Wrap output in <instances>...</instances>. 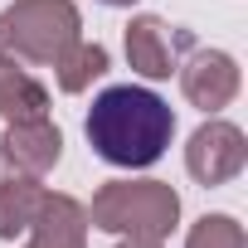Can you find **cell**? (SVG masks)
Wrapping results in <instances>:
<instances>
[{"label": "cell", "mask_w": 248, "mask_h": 248, "mask_svg": "<svg viewBox=\"0 0 248 248\" xmlns=\"http://www.w3.org/2000/svg\"><path fill=\"white\" fill-rule=\"evenodd\" d=\"M0 117L5 122L49 117V88L30 68H20L10 54H0Z\"/></svg>", "instance_id": "obj_9"}, {"label": "cell", "mask_w": 248, "mask_h": 248, "mask_svg": "<svg viewBox=\"0 0 248 248\" xmlns=\"http://www.w3.org/2000/svg\"><path fill=\"white\" fill-rule=\"evenodd\" d=\"M5 175H10V166H5V156H0V180H5Z\"/></svg>", "instance_id": "obj_15"}, {"label": "cell", "mask_w": 248, "mask_h": 248, "mask_svg": "<svg viewBox=\"0 0 248 248\" xmlns=\"http://www.w3.org/2000/svg\"><path fill=\"white\" fill-rule=\"evenodd\" d=\"M190 49H195V34L161 15H132V25H127V63H132V73H141L151 83H166Z\"/></svg>", "instance_id": "obj_4"}, {"label": "cell", "mask_w": 248, "mask_h": 248, "mask_svg": "<svg viewBox=\"0 0 248 248\" xmlns=\"http://www.w3.org/2000/svg\"><path fill=\"white\" fill-rule=\"evenodd\" d=\"M97 5H117L122 10V5H137V0H97Z\"/></svg>", "instance_id": "obj_14"}, {"label": "cell", "mask_w": 248, "mask_h": 248, "mask_svg": "<svg viewBox=\"0 0 248 248\" xmlns=\"http://www.w3.org/2000/svg\"><path fill=\"white\" fill-rule=\"evenodd\" d=\"M243 161H248V141H243V132L233 127V122H224V117H209L204 127H195V137L185 146V170L204 190L229 185L243 170Z\"/></svg>", "instance_id": "obj_5"}, {"label": "cell", "mask_w": 248, "mask_h": 248, "mask_svg": "<svg viewBox=\"0 0 248 248\" xmlns=\"http://www.w3.org/2000/svg\"><path fill=\"white\" fill-rule=\"evenodd\" d=\"M88 224L117 238H170V229L180 224V195L166 180H107L93 204H88Z\"/></svg>", "instance_id": "obj_2"}, {"label": "cell", "mask_w": 248, "mask_h": 248, "mask_svg": "<svg viewBox=\"0 0 248 248\" xmlns=\"http://www.w3.org/2000/svg\"><path fill=\"white\" fill-rule=\"evenodd\" d=\"M185 248H248V238H243V224L233 214H204L190 224Z\"/></svg>", "instance_id": "obj_12"}, {"label": "cell", "mask_w": 248, "mask_h": 248, "mask_svg": "<svg viewBox=\"0 0 248 248\" xmlns=\"http://www.w3.org/2000/svg\"><path fill=\"white\" fill-rule=\"evenodd\" d=\"M88 204L83 200H73V195H63V190H44V200H39V214H34V224L25 229L30 233V243L25 248H88Z\"/></svg>", "instance_id": "obj_8"}, {"label": "cell", "mask_w": 248, "mask_h": 248, "mask_svg": "<svg viewBox=\"0 0 248 248\" xmlns=\"http://www.w3.org/2000/svg\"><path fill=\"white\" fill-rule=\"evenodd\" d=\"M175 73H180L185 102L200 107V112H209V117L224 112V107L238 97V63H233V54H224V49H190Z\"/></svg>", "instance_id": "obj_6"}, {"label": "cell", "mask_w": 248, "mask_h": 248, "mask_svg": "<svg viewBox=\"0 0 248 248\" xmlns=\"http://www.w3.org/2000/svg\"><path fill=\"white\" fill-rule=\"evenodd\" d=\"M39 200H44L39 175H20V170H10L5 180H0V243H5V238H20V233L34 224Z\"/></svg>", "instance_id": "obj_10"}, {"label": "cell", "mask_w": 248, "mask_h": 248, "mask_svg": "<svg viewBox=\"0 0 248 248\" xmlns=\"http://www.w3.org/2000/svg\"><path fill=\"white\" fill-rule=\"evenodd\" d=\"M102 73H107V49H102L97 39H78V44L54 63V78H59L63 93H88Z\"/></svg>", "instance_id": "obj_11"}, {"label": "cell", "mask_w": 248, "mask_h": 248, "mask_svg": "<svg viewBox=\"0 0 248 248\" xmlns=\"http://www.w3.org/2000/svg\"><path fill=\"white\" fill-rule=\"evenodd\" d=\"M83 39V20L73 0H15L0 10V54L15 63L54 68Z\"/></svg>", "instance_id": "obj_3"}, {"label": "cell", "mask_w": 248, "mask_h": 248, "mask_svg": "<svg viewBox=\"0 0 248 248\" xmlns=\"http://www.w3.org/2000/svg\"><path fill=\"white\" fill-rule=\"evenodd\" d=\"M117 248H161V238H122Z\"/></svg>", "instance_id": "obj_13"}, {"label": "cell", "mask_w": 248, "mask_h": 248, "mask_svg": "<svg viewBox=\"0 0 248 248\" xmlns=\"http://www.w3.org/2000/svg\"><path fill=\"white\" fill-rule=\"evenodd\" d=\"M83 132H88V146L107 166L141 170V166H156L166 156V146L175 137V112L151 88L117 83V88H102L93 97Z\"/></svg>", "instance_id": "obj_1"}, {"label": "cell", "mask_w": 248, "mask_h": 248, "mask_svg": "<svg viewBox=\"0 0 248 248\" xmlns=\"http://www.w3.org/2000/svg\"><path fill=\"white\" fill-rule=\"evenodd\" d=\"M0 156L10 170L20 175H49L63 156V132L49 117H30V122H5V137H0Z\"/></svg>", "instance_id": "obj_7"}]
</instances>
